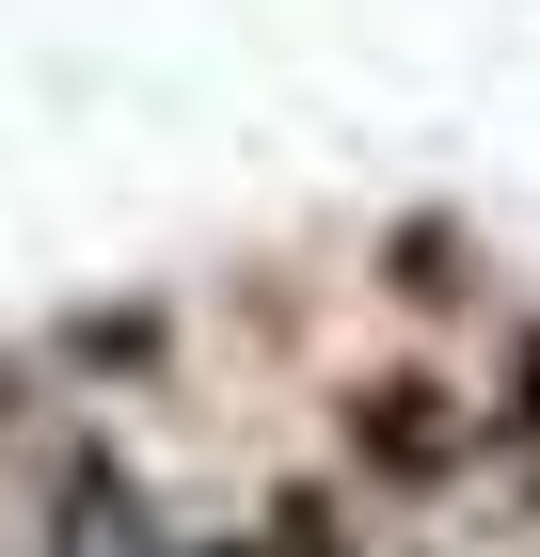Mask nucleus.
Listing matches in <instances>:
<instances>
[{"mask_svg": "<svg viewBox=\"0 0 540 557\" xmlns=\"http://www.w3.org/2000/svg\"><path fill=\"white\" fill-rule=\"evenodd\" d=\"M334 446H350V478H366V494H398V510H414V494H461V478L493 462L477 398H461L445 367H414V350H398V367H350Z\"/></svg>", "mask_w": 540, "mask_h": 557, "instance_id": "obj_1", "label": "nucleus"}, {"mask_svg": "<svg viewBox=\"0 0 540 557\" xmlns=\"http://www.w3.org/2000/svg\"><path fill=\"white\" fill-rule=\"evenodd\" d=\"M239 557H366V542H350V494H334V478H287V494L239 525Z\"/></svg>", "mask_w": 540, "mask_h": 557, "instance_id": "obj_3", "label": "nucleus"}, {"mask_svg": "<svg viewBox=\"0 0 540 557\" xmlns=\"http://www.w3.org/2000/svg\"><path fill=\"white\" fill-rule=\"evenodd\" d=\"M477 430H493V478H508V510H540V319L508 335L493 398H477Z\"/></svg>", "mask_w": 540, "mask_h": 557, "instance_id": "obj_2", "label": "nucleus"}, {"mask_svg": "<svg viewBox=\"0 0 540 557\" xmlns=\"http://www.w3.org/2000/svg\"><path fill=\"white\" fill-rule=\"evenodd\" d=\"M64 350H80V383H143L175 350V302H96V319H64Z\"/></svg>", "mask_w": 540, "mask_h": 557, "instance_id": "obj_4", "label": "nucleus"}, {"mask_svg": "<svg viewBox=\"0 0 540 557\" xmlns=\"http://www.w3.org/2000/svg\"><path fill=\"white\" fill-rule=\"evenodd\" d=\"M381 287H414V302H461V287H477V256H461V223H445V208H414L398 239H381Z\"/></svg>", "mask_w": 540, "mask_h": 557, "instance_id": "obj_5", "label": "nucleus"}]
</instances>
